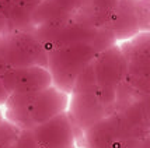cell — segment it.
Listing matches in <instances>:
<instances>
[{
  "mask_svg": "<svg viewBox=\"0 0 150 148\" xmlns=\"http://www.w3.org/2000/svg\"><path fill=\"white\" fill-rule=\"evenodd\" d=\"M93 42H69L53 46L46 53V69L51 73L52 84L70 94L81 73L93 63L98 55Z\"/></svg>",
  "mask_w": 150,
  "mask_h": 148,
  "instance_id": "cell-1",
  "label": "cell"
},
{
  "mask_svg": "<svg viewBox=\"0 0 150 148\" xmlns=\"http://www.w3.org/2000/svg\"><path fill=\"white\" fill-rule=\"evenodd\" d=\"M110 113L112 112L103 101V97L96 84L93 67L90 65L81 73L73 91L70 92L67 115L74 127L84 134L91 126Z\"/></svg>",
  "mask_w": 150,
  "mask_h": 148,
  "instance_id": "cell-2",
  "label": "cell"
},
{
  "mask_svg": "<svg viewBox=\"0 0 150 148\" xmlns=\"http://www.w3.org/2000/svg\"><path fill=\"white\" fill-rule=\"evenodd\" d=\"M97 88L108 109L114 112L119 85L128 77V65L121 46L111 45L98 52L91 63Z\"/></svg>",
  "mask_w": 150,
  "mask_h": 148,
  "instance_id": "cell-3",
  "label": "cell"
},
{
  "mask_svg": "<svg viewBox=\"0 0 150 148\" xmlns=\"http://www.w3.org/2000/svg\"><path fill=\"white\" fill-rule=\"evenodd\" d=\"M83 135L86 145L91 148H137L146 137L115 110L91 126Z\"/></svg>",
  "mask_w": 150,
  "mask_h": 148,
  "instance_id": "cell-4",
  "label": "cell"
},
{
  "mask_svg": "<svg viewBox=\"0 0 150 148\" xmlns=\"http://www.w3.org/2000/svg\"><path fill=\"white\" fill-rule=\"evenodd\" d=\"M0 81L8 95L39 92L53 85L46 66L10 67L0 76Z\"/></svg>",
  "mask_w": 150,
  "mask_h": 148,
  "instance_id": "cell-5",
  "label": "cell"
},
{
  "mask_svg": "<svg viewBox=\"0 0 150 148\" xmlns=\"http://www.w3.org/2000/svg\"><path fill=\"white\" fill-rule=\"evenodd\" d=\"M121 51L128 65L126 80L137 85L150 87V32L121 42Z\"/></svg>",
  "mask_w": 150,
  "mask_h": 148,
  "instance_id": "cell-6",
  "label": "cell"
},
{
  "mask_svg": "<svg viewBox=\"0 0 150 148\" xmlns=\"http://www.w3.org/2000/svg\"><path fill=\"white\" fill-rule=\"evenodd\" d=\"M1 45L0 56L8 67L42 66V60L39 58L45 51V46L33 35L30 36L24 32H16Z\"/></svg>",
  "mask_w": 150,
  "mask_h": 148,
  "instance_id": "cell-7",
  "label": "cell"
},
{
  "mask_svg": "<svg viewBox=\"0 0 150 148\" xmlns=\"http://www.w3.org/2000/svg\"><path fill=\"white\" fill-rule=\"evenodd\" d=\"M31 131L38 148H77L76 127L67 112L55 116Z\"/></svg>",
  "mask_w": 150,
  "mask_h": 148,
  "instance_id": "cell-8",
  "label": "cell"
},
{
  "mask_svg": "<svg viewBox=\"0 0 150 148\" xmlns=\"http://www.w3.org/2000/svg\"><path fill=\"white\" fill-rule=\"evenodd\" d=\"M137 0H118L115 10L107 21L104 29L110 32L115 42H125L140 34L136 13Z\"/></svg>",
  "mask_w": 150,
  "mask_h": 148,
  "instance_id": "cell-9",
  "label": "cell"
},
{
  "mask_svg": "<svg viewBox=\"0 0 150 148\" xmlns=\"http://www.w3.org/2000/svg\"><path fill=\"white\" fill-rule=\"evenodd\" d=\"M117 4L118 0H86L84 7L87 10V24L96 28H104Z\"/></svg>",
  "mask_w": 150,
  "mask_h": 148,
  "instance_id": "cell-10",
  "label": "cell"
},
{
  "mask_svg": "<svg viewBox=\"0 0 150 148\" xmlns=\"http://www.w3.org/2000/svg\"><path fill=\"white\" fill-rule=\"evenodd\" d=\"M21 129L4 119L0 124V148H11L17 142Z\"/></svg>",
  "mask_w": 150,
  "mask_h": 148,
  "instance_id": "cell-11",
  "label": "cell"
},
{
  "mask_svg": "<svg viewBox=\"0 0 150 148\" xmlns=\"http://www.w3.org/2000/svg\"><path fill=\"white\" fill-rule=\"evenodd\" d=\"M136 13L140 32H150V0H137Z\"/></svg>",
  "mask_w": 150,
  "mask_h": 148,
  "instance_id": "cell-12",
  "label": "cell"
},
{
  "mask_svg": "<svg viewBox=\"0 0 150 148\" xmlns=\"http://www.w3.org/2000/svg\"><path fill=\"white\" fill-rule=\"evenodd\" d=\"M8 32H10V24H8L6 8L0 0V35H6Z\"/></svg>",
  "mask_w": 150,
  "mask_h": 148,
  "instance_id": "cell-13",
  "label": "cell"
},
{
  "mask_svg": "<svg viewBox=\"0 0 150 148\" xmlns=\"http://www.w3.org/2000/svg\"><path fill=\"white\" fill-rule=\"evenodd\" d=\"M7 98H8V92L6 91V88L3 87V84H1V81H0V106L6 103Z\"/></svg>",
  "mask_w": 150,
  "mask_h": 148,
  "instance_id": "cell-14",
  "label": "cell"
},
{
  "mask_svg": "<svg viewBox=\"0 0 150 148\" xmlns=\"http://www.w3.org/2000/svg\"><path fill=\"white\" fill-rule=\"evenodd\" d=\"M137 148H150V134H147L143 140L140 141V144H139Z\"/></svg>",
  "mask_w": 150,
  "mask_h": 148,
  "instance_id": "cell-15",
  "label": "cell"
},
{
  "mask_svg": "<svg viewBox=\"0 0 150 148\" xmlns=\"http://www.w3.org/2000/svg\"><path fill=\"white\" fill-rule=\"evenodd\" d=\"M4 120V116H3V113H1V110H0V124H1V122Z\"/></svg>",
  "mask_w": 150,
  "mask_h": 148,
  "instance_id": "cell-16",
  "label": "cell"
},
{
  "mask_svg": "<svg viewBox=\"0 0 150 148\" xmlns=\"http://www.w3.org/2000/svg\"><path fill=\"white\" fill-rule=\"evenodd\" d=\"M81 148H91V147H87V145H84V147H81Z\"/></svg>",
  "mask_w": 150,
  "mask_h": 148,
  "instance_id": "cell-17",
  "label": "cell"
}]
</instances>
